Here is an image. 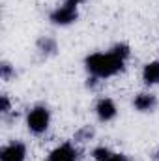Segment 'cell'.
Segmentation results:
<instances>
[{
	"instance_id": "4",
	"label": "cell",
	"mask_w": 159,
	"mask_h": 161,
	"mask_svg": "<svg viewBox=\"0 0 159 161\" xmlns=\"http://www.w3.org/2000/svg\"><path fill=\"white\" fill-rule=\"evenodd\" d=\"M25 158H26V146L19 141H13L0 150V161H25Z\"/></svg>"
},
{
	"instance_id": "1",
	"label": "cell",
	"mask_w": 159,
	"mask_h": 161,
	"mask_svg": "<svg viewBox=\"0 0 159 161\" xmlns=\"http://www.w3.org/2000/svg\"><path fill=\"white\" fill-rule=\"evenodd\" d=\"M123 58H120L116 53H94L86 58V69L94 77H112L123 69Z\"/></svg>"
},
{
	"instance_id": "15",
	"label": "cell",
	"mask_w": 159,
	"mask_h": 161,
	"mask_svg": "<svg viewBox=\"0 0 159 161\" xmlns=\"http://www.w3.org/2000/svg\"><path fill=\"white\" fill-rule=\"evenodd\" d=\"M105 161H129V159H127V156H123V154H112L109 159H105Z\"/></svg>"
},
{
	"instance_id": "8",
	"label": "cell",
	"mask_w": 159,
	"mask_h": 161,
	"mask_svg": "<svg viewBox=\"0 0 159 161\" xmlns=\"http://www.w3.org/2000/svg\"><path fill=\"white\" fill-rule=\"evenodd\" d=\"M142 80L150 86L159 84V62H150L142 69Z\"/></svg>"
},
{
	"instance_id": "9",
	"label": "cell",
	"mask_w": 159,
	"mask_h": 161,
	"mask_svg": "<svg viewBox=\"0 0 159 161\" xmlns=\"http://www.w3.org/2000/svg\"><path fill=\"white\" fill-rule=\"evenodd\" d=\"M38 49L43 54H54L56 53V41L51 40V38H41L38 41Z\"/></svg>"
},
{
	"instance_id": "13",
	"label": "cell",
	"mask_w": 159,
	"mask_h": 161,
	"mask_svg": "<svg viewBox=\"0 0 159 161\" xmlns=\"http://www.w3.org/2000/svg\"><path fill=\"white\" fill-rule=\"evenodd\" d=\"M0 71H2V79L8 80L11 75H13V69H11V66L8 64V62H4L2 66H0Z\"/></svg>"
},
{
	"instance_id": "14",
	"label": "cell",
	"mask_w": 159,
	"mask_h": 161,
	"mask_svg": "<svg viewBox=\"0 0 159 161\" xmlns=\"http://www.w3.org/2000/svg\"><path fill=\"white\" fill-rule=\"evenodd\" d=\"M0 111H2L4 114L9 113V99H8V96H2V97H0Z\"/></svg>"
},
{
	"instance_id": "5",
	"label": "cell",
	"mask_w": 159,
	"mask_h": 161,
	"mask_svg": "<svg viewBox=\"0 0 159 161\" xmlns=\"http://www.w3.org/2000/svg\"><path fill=\"white\" fill-rule=\"evenodd\" d=\"M96 113H97V118L101 122H109L112 120L114 116H116V105H114V101L112 99H109V97H103V99H99L97 101V105H96Z\"/></svg>"
},
{
	"instance_id": "10",
	"label": "cell",
	"mask_w": 159,
	"mask_h": 161,
	"mask_svg": "<svg viewBox=\"0 0 159 161\" xmlns=\"http://www.w3.org/2000/svg\"><path fill=\"white\" fill-rule=\"evenodd\" d=\"M94 137V129L90 127V125H84L82 129H79L77 133H75V141H79V142H86V141H90Z\"/></svg>"
},
{
	"instance_id": "2",
	"label": "cell",
	"mask_w": 159,
	"mask_h": 161,
	"mask_svg": "<svg viewBox=\"0 0 159 161\" xmlns=\"http://www.w3.org/2000/svg\"><path fill=\"white\" fill-rule=\"evenodd\" d=\"M49 122H51V113L47 107H34L28 116H26V125L32 133L40 135V133H45L47 127H49Z\"/></svg>"
},
{
	"instance_id": "16",
	"label": "cell",
	"mask_w": 159,
	"mask_h": 161,
	"mask_svg": "<svg viewBox=\"0 0 159 161\" xmlns=\"http://www.w3.org/2000/svg\"><path fill=\"white\" fill-rule=\"evenodd\" d=\"M73 2H75V4H79V2H84V0H73Z\"/></svg>"
},
{
	"instance_id": "12",
	"label": "cell",
	"mask_w": 159,
	"mask_h": 161,
	"mask_svg": "<svg viewBox=\"0 0 159 161\" xmlns=\"http://www.w3.org/2000/svg\"><path fill=\"white\" fill-rule=\"evenodd\" d=\"M111 51H112V53H116V54H118L120 58H123V60H125V58L129 56V47H127L125 43H120V45H114V47H112Z\"/></svg>"
},
{
	"instance_id": "17",
	"label": "cell",
	"mask_w": 159,
	"mask_h": 161,
	"mask_svg": "<svg viewBox=\"0 0 159 161\" xmlns=\"http://www.w3.org/2000/svg\"><path fill=\"white\" fill-rule=\"evenodd\" d=\"M157 159H159V156H157Z\"/></svg>"
},
{
	"instance_id": "3",
	"label": "cell",
	"mask_w": 159,
	"mask_h": 161,
	"mask_svg": "<svg viewBox=\"0 0 159 161\" xmlns=\"http://www.w3.org/2000/svg\"><path fill=\"white\" fill-rule=\"evenodd\" d=\"M77 17H79V13H77V4H75L73 0H68L66 4H62L60 8H56V9L51 13V21H52L54 25H60V26L75 23Z\"/></svg>"
},
{
	"instance_id": "7",
	"label": "cell",
	"mask_w": 159,
	"mask_h": 161,
	"mask_svg": "<svg viewBox=\"0 0 159 161\" xmlns=\"http://www.w3.org/2000/svg\"><path fill=\"white\" fill-rule=\"evenodd\" d=\"M156 105H157V99L154 94H139L133 99V107L140 113H150V111H154Z\"/></svg>"
},
{
	"instance_id": "6",
	"label": "cell",
	"mask_w": 159,
	"mask_h": 161,
	"mask_svg": "<svg viewBox=\"0 0 159 161\" xmlns=\"http://www.w3.org/2000/svg\"><path fill=\"white\" fill-rule=\"evenodd\" d=\"M47 161H77V150L69 142L60 144L58 148H54L49 154V159Z\"/></svg>"
},
{
	"instance_id": "11",
	"label": "cell",
	"mask_w": 159,
	"mask_h": 161,
	"mask_svg": "<svg viewBox=\"0 0 159 161\" xmlns=\"http://www.w3.org/2000/svg\"><path fill=\"white\" fill-rule=\"evenodd\" d=\"M92 156H94L96 161H105L112 156V152H111L109 148H105V146H99V148H96V150L92 152Z\"/></svg>"
}]
</instances>
